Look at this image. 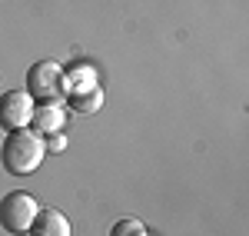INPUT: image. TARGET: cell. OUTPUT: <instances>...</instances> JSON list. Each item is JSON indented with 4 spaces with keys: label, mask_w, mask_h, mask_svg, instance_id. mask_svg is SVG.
I'll return each mask as SVG.
<instances>
[{
    "label": "cell",
    "mask_w": 249,
    "mask_h": 236,
    "mask_svg": "<svg viewBox=\"0 0 249 236\" xmlns=\"http://www.w3.org/2000/svg\"><path fill=\"white\" fill-rule=\"evenodd\" d=\"M47 157V143L40 133L34 130H10L7 140H3V146H0V163H3V170L7 173H14V177H30L34 170L40 166V160Z\"/></svg>",
    "instance_id": "cell-1"
},
{
    "label": "cell",
    "mask_w": 249,
    "mask_h": 236,
    "mask_svg": "<svg viewBox=\"0 0 249 236\" xmlns=\"http://www.w3.org/2000/svg\"><path fill=\"white\" fill-rule=\"evenodd\" d=\"M63 67L53 63V60H37L30 70H27V93L37 100V103H47V100H60L63 97Z\"/></svg>",
    "instance_id": "cell-2"
},
{
    "label": "cell",
    "mask_w": 249,
    "mask_h": 236,
    "mask_svg": "<svg viewBox=\"0 0 249 236\" xmlns=\"http://www.w3.org/2000/svg\"><path fill=\"white\" fill-rule=\"evenodd\" d=\"M37 200L30 197V193H10V197L0 200V226L7 230V233H27L30 230V223L37 217Z\"/></svg>",
    "instance_id": "cell-3"
},
{
    "label": "cell",
    "mask_w": 249,
    "mask_h": 236,
    "mask_svg": "<svg viewBox=\"0 0 249 236\" xmlns=\"http://www.w3.org/2000/svg\"><path fill=\"white\" fill-rule=\"evenodd\" d=\"M34 117V97L27 90H7L0 97V130H23Z\"/></svg>",
    "instance_id": "cell-4"
},
{
    "label": "cell",
    "mask_w": 249,
    "mask_h": 236,
    "mask_svg": "<svg viewBox=\"0 0 249 236\" xmlns=\"http://www.w3.org/2000/svg\"><path fill=\"white\" fill-rule=\"evenodd\" d=\"M63 120H67V110L60 100H47V103H37L34 107V117H30V127L40 137H50V133H60L63 130Z\"/></svg>",
    "instance_id": "cell-5"
},
{
    "label": "cell",
    "mask_w": 249,
    "mask_h": 236,
    "mask_svg": "<svg viewBox=\"0 0 249 236\" xmlns=\"http://www.w3.org/2000/svg\"><path fill=\"white\" fill-rule=\"evenodd\" d=\"M27 233L30 236H70V219L53 206H43V210H37V217H34Z\"/></svg>",
    "instance_id": "cell-6"
},
{
    "label": "cell",
    "mask_w": 249,
    "mask_h": 236,
    "mask_svg": "<svg viewBox=\"0 0 249 236\" xmlns=\"http://www.w3.org/2000/svg\"><path fill=\"white\" fill-rule=\"evenodd\" d=\"M67 103L73 113H96L103 107V90L90 87V90H80V93H67Z\"/></svg>",
    "instance_id": "cell-7"
},
{
    "label": "cell",
    "mask_w": 249,
    "mask_h": 236,
    "mask_svg": "<svg viewBox=\"0 0 249 236\" xmlns=\"http://www.w3.org/2000/svg\"><path fill=\"white\" fill-rule=\"evenodd\" d=\"M63 87H67V93H80V90H90V87H96L93 67L77 63L73 70H67V73H63Z\"/></svg>",
    "instance_id": "cell-8"
},
{
    "label": "cell",
    "mask_w": 249,
    "mask_h": 236,
    "mask_svg": "<svg viewBox=\"0 0 249 236\" xmlns=\"http://www.w3.org/2000/svg\"><path fill=\"white\" fill-rule=\"evenodd\" d=\"M110 236H150V233H146V226L140 219H116Z\"/></svg>",
    "instance_id": "cell-9"
},
{
    "label": "cell",
    "mask_w": 249,
    "mask_h": 236,
    "mask_svg": "<svg viewBox=\"0 0 249 236\" xmlns=\"http://www.w3.org/2000/svg\"><path fill=\"white\" fill-rule=\"evenodd\" d=\"M43 143H47V150H53V153H60V150L67 146V140L60 137V133H50V140H43Z\"/></svg>",
    "instance_id": "cell-10"
}]
</instances>
